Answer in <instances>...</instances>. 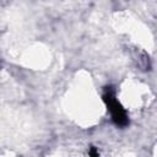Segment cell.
Wrapping results in <instances>:
<instances>
[{
  "mask_svg": "<svg viewBox=\"0 0 157 157\" xmlns=\"http://www.w3.org/2000/svg\"><path fill=\"white\" fill-rule=\"evenodd\" d=\"M103 102L107 105V109L110 113L112 120L118 126H128L129 125V117L125 110V108L121 105V103L117 99L115 92L112 87H105L103 92Z\"/></svg>",
  "mask_w": 157,
  "mask_h": 157,
  "instance_id": "6da1fadb",
  "label": "cell"
},
{
  "mask_svg": "<svg viewBox=\"0 0 157 157\" xmlns=\"http://www.w3.org/2000/svg\"><path fill=\"white\" fill-rule=\"evenodd\" d=\"M88 155H90V156H98V155H99V152H98L94 147H91V151L88 152Z\"/></svg>",
  "mask_w": 157,
  "mask_h": 157,
  "instance_id": "7a4b0ae2",
  "label": "cell"
}]
</instances>
